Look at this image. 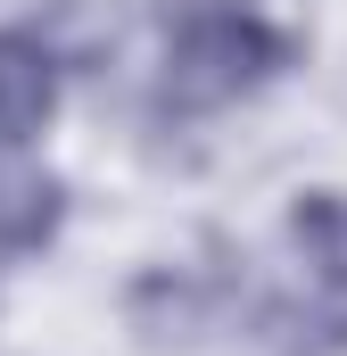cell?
<instances>
[{"instance_id": "5", "label": "cell", "mask_w": 347, "mask_h": 356, "mask_svg": "<svg viewBox=\"0 0 347 356\" xmlns=\"http://www.w3.org/2000/svg\"><path fill=\"white\" fill-rule=\"evenodd\" d=\"M257 340H264V356H347V298L281 290V298L257 307Z\"/></svg>"}, {"instance_id": "3", "label": "cell", "mask_w": 347, "mask_h": 356, "mask_svg": "<svg viewBox=\"0 0 347 356\" xmlns=\"http://www.w3.org/2000/svg\"><path fill=\"white\" fill-rule=\"evenodd\" d=\"M124 323H133L141 348H158V356L166 348H198L215 332V290L190 282V273H174V266H149L124 290Z\"/></svg>"}, {"instance_id": "4", "label": "cell", "mask_w": 347, "mask_h": 356, "mask_svg": "<svg viewBox=\"0 0 347 356\" xmlns=\"http://www.w3.org/2000/svg\"><path fill=\"white\" fill-rule=\"evenodd\" d=\"M67 232V182L33 149H0V257H42Z\"/></svg>"}, {"instance_id": "6", "label": "cell", "mask_w": 347, "mask_h": 356, "mask_svg": "<svg viewBox=\"0 0 347 356\" xmlns=\"http://www.w3.org/2000/svg\"><path fill=\"white\" fill-rule=\"evenodd\" d=\"M281 232H289L306 282L331 290V298H347V191H298Z\"/></svg>"}, {"instance_id": "1", "label": "cell", "mask_w": 347, "mask_h": 356, "mask_svg": "<svg viewBox=\"0 0 347 356\" xmlns=\"http://www.w3.org/2000/svg\"><path fill=\"white\" fill-rule=\"evenodd\" d=\"M289 58H298V33L273 25L257 0H198L166 33V99L232 108V99L264 91L273 75H289Z\"/></svg>"}, {"instance_id": "2", "label": "cell", "mask_w": 347, "mask_h": 356, "mask_svg": "<svg viewBox=\"0 0 347 356\" xmlns=\"http://www.w3.org/2000/svg\"><path fill=\"white\" fill-rule=\"evenodd\" d=\"M58 91H67L58 42L33 25H0V149H33L58 116Z\"/></svg>"}]
</instances>
